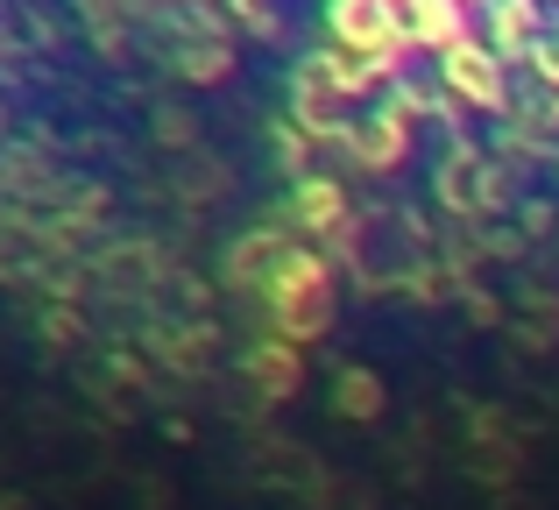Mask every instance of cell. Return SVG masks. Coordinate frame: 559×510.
Listing matches in <instances>:
<instances>
[{"label": "cell", "instance_id": "1", "mask_svg": "<svg viewBox=\"0 0 559 510\" xmlns=\"http://www.w3.org/2000/svg\"><path fill=\"white\" fill-rule=\"evenodd\" d=\"M270 312H276V333H284V341H312V333H326V319H333L326 262H319V256H284V262H276Z\"/></svg>", "mask_w": 559, "mask_h": 510}, {"label": "cell", "instance_id": "2", "mask_svg": "<svg viewBox=\"0 0 559 510\" xmlns=\"http://www.w3.org/2000/svg\"><path fill=\"white\" fill-rule=\"evenodd\" d=\"M333 22H341V36H355V43H382V36H390L382 0H341V8H333Z\"/></svg>", "mask_w": 559, "mask_h": 510}, {"label": "cell", "instance_id": "3", "mask_svg": "<svg viewBox=\"0 0 559 510\" xmlns=\"http://www.w3.org/2000/svg\"><path fill=\"white\" fill-rule=\"evenodd\" d=\"M255 376H262V390H270V398H290V390H298V355H290V341L262 347V355H255Z\"/></svg>", "mask_w": 559, "mask_h": 510}, {"label": "cell", "instance_id": "4", "mask_svg": "<svg viewBox=\"0 0 559 510\" xmlns=\"http://www.w3.org/2000/svg\"><path fill=\"white\" fill-rule=\"evenodd\" d=\"M341 412H355V418H376L382 412V383L369 369H347L341 376Z\"/></svg>", "mask_w": 559, "mask_h": 510}, {"label": "cell", "instance_id": "5", "mask_svg": "<svg viewBox=\"0 0 559 510\" xmlns=\"http://www.w3.org/2000/svg\"><path fill=\"white\" fill-rule=\"evenodd\" d=\"M447 71H453V85H467L475 99H496V79L475 64V50H453V64H447Z\"/></svg>", "mask_w": 559, "mask_h": 510}]
</instances>
